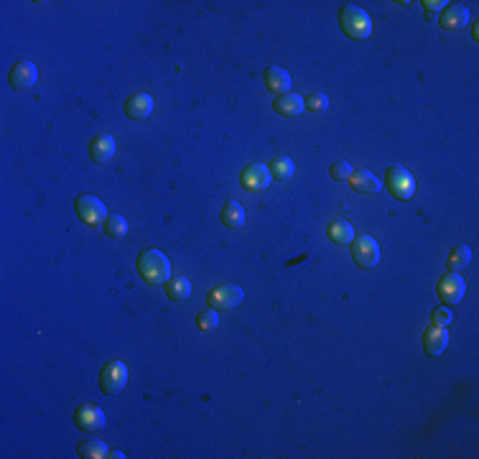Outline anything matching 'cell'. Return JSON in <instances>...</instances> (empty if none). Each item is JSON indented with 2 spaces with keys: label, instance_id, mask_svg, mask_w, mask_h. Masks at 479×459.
<instances>
[{
  "label": "cell",
  "instance_id": "6da1fadb",
  "mask_svg": "<svg viewBox=\"0 0 479 459\" xmlns=\"http://www.w3.org/2000/svg\"><path fill=\"white\" fill-rule=\"evenodd\" d=\"M138 275H141L143 281L148 283V286H161L171 278V263L169 258L163 256L161 250H143L141 256H138Z\"/></svg>",
  "mask_w": 479,
  "mask_h": 459
},
{
  "label": "cell",
  "instance_id": "7a4b0ae2",
  "mask_svg": "<svg viewBox=\"0 0 479 459\" xmlns=\"http://www.w3.org/2000/svg\"><path fill=\"white\" fill-rule=\"evenodd\" d=\"M339 26H342V31L347 36H352L357 41L367 39L369 33H372V20H369V16L365 13L362 8L357 6H344L339 11Z\"/></svg>",
  "mask_w": 479,
  "mask_h": 459
},
{
  "label": "cell",
  "instance_id": "3957f363",
  "mask_svg": "<svg viewBox=\"0 0 479 459\" xmlns=\"http://www.w3.org/2000/svg\"><path fill=\"white\" fill-rule=\"evenodd\" d=\"M128 383V365L120 360H112L102 367V373H100V388H102L105 395H115L120 393Z\"/></svg>",
  "mask_w": 479,
  "mask_h": 459
},
{
  "label": "cell",
  "instance_id": "277c9868",
  "mask_svg": "<svg viewBox=\"0 0 479 459\" xmlns=\"http://www.w3.org/2000/svg\"><path fill=\"white\" fill-rule=\"evenodd\" d=\"M385 186H388L395 199H410L415 191L413 177H410V171L403 169V166H390L388 174H385Z\"/></svg>",
  "mask_w": 479,
  "mask_h": 459
},
{
  "label": "cell",
  "instance_id": "5b68a950",
  "mask_svg": "<svg viewBox=\"0 0 479 459\" xmlns=\"http://www.w3.org/2000/svg\"><path fill=\"white\" fill-rule=\"evenodd\" d=\"M74 424H77L79 431L97 434L105 429V411L97 403H82V406L74 411Z\"/></svg>",
  "mask_w": 479,
  "mask_h": 459
},
{
  "label": "cell",
  "instance_id": "8992f818",
  "mask_svg": "<svg viewBox=\"0 0 479 459\" xmlns=\"http://www.w3.org/2000/svg\"><path fill=\"white\" fill-rule=\"evenodd\" d=\"M352 258H355L357 266L362 268H372L380 261V245L375 243V237L362 235L352 240Z\"/></svg>",
  "mask_w": 479,
  "mask_h": 459
},
{
  "label": "cell",
  "instance_id": "52a82bcc",
  "mask_svg": "<svg viewBox=\"0 0 479 459\" xmlns=\"http://www.w3.org/2000/svg\"><path fill=\"white\" fill-rule=\"evenodd\" d=\"M74 210H77L79 220L87 222V225H100V222L107 220V210H105V204L100 202L97 197H92V194H82V197H77Z\"/></svg>",
  "mask_w": 479,
  "mask_h": 459
},
{
  "label": "cell",
  "instance_id": "ba28073f",
  "mask_svg": "<svg viewBox=\"0 0 479 459\" xmlns=\"http://www.w3.org/2000/svg\"><path fill=\"white\" fill-rule=\"evenodd\" d=\"M245 291L240 286H217V289L209 291V309L214 311H225V309H235L240 302H242Z\"/></svg>",
  "mask_w": 479,
  "mask_h": 459
},
{
  "label": "cell",
  "instance_id": "9c48e42d",
  "mask_svg": "<svg viewBox=\"0 0 479 459\" xmlns=\"http://www.w3.org/2000/svg\"><path fill=\"white\" fill-rule=\"evenodd\" d=\"M464 291H466V283L464 278H461L459 273H447V275H441V281H439V296H441V302L444 304H459L461 299H464Z\"/></svg>",
  "mask_w": 479,
  "mask_h": 459
},
{
  "label": "cell",
  "instance_id": "30bf717a",
  "mask_svg": "<svg viewBox=\"0 0 479 459\" xmlns=\"http://www.w3.org/2000/svg\"><path fill=\"white\" fill-rule=\"evenodd\" d=\"M8 79H11V87H16V90H31L39 82V66L33 61H16Z\"/></svg>",
  "mask_w": 479,
  "mask_h": 459
},
{
  "label": "cell",
  "instance_id": "8fae6325",
  "mask_svg": "<svg viewBox=\"0 0 479 459\" xmlns=\"http://www.w3.org/2000/svg\"><path fill=\"white\" fill-rule=\"evenodd\" d=\"M240 181H242V186L250 191H263L271 186L273 177H271V169L263 164H253V166H247L242 174H240Z\"/></svg>",
  "mask_w": 479,
  "mask_h": 459
},
{
  "label": "cell",
  "instance_id": "7c38bea8",
  "mask_svg": "<svg viewBox=\"0 0 479 459\" xmlns=\"http://www.w3.org/2000/svg\"><path fill=\"white\" fill-rule=\"evenodd\" d=\"M449 347V332L447 327H428L423 335V350L428 357H441Z\"/></svg>",
  "mask_w": 479,
  "mask_h": 459
},
{
  "label": "cell",
  "instance_id": "4fadbf2b",
  "mask_svg": "<svg viewBox=\"0 0 479 459\" xmlns=\"http://www.w3.org/2000/svg\"><path fill=\"white\" fill-rule=\"evenodd\" d=\"M115 138L107 136V133H97L90 143V156L95 164H105V161H110L115 156Z\"/></svg>",
  "mask_w": 479,
  "mask_h": 459
},
{
  "label": "cell",
  "instance_id": "5bb4252c",
  "mask_svg": "<svg viewBox=\"0 0 479 459\" xmlns=\"http://www.w3.org/2000/svg\"><path fill=\"white\" fill-rule=\"evenodd\" d=\"M150 112H153V97L146 95V92H138V95H130L125 100V115L133 120H143L148 118Z\"/></svg>",
  "mask_w": 479,
  "mask_h": 459
},
{
  "label": "cell",
  "instance_id": "9a60e30c",
  "mask_svg": "<svg viewBox=\"0 0 479 459\" xmlns=\"http://www.w3.org/2000/svg\"><path fill=\"white\" fill-rule=\"evenodd\" d=\"M350 184H352V189L360 191V194H377V191L382 189V181L375 177V174H372V171H367V169L352 171Z\"/></svg>",
  "mask_w": 479,
  "mask_h": 459
},
{
  "label": "cell",
  "instance_id": "2e32d148",
  "mask_svg": "<svg viewBox=\"0 0 479 459\" xmlns=\"http://www.w3.org/2000/svg\"><path fill=\"white\" fill-rule=\"evenodd\" d=\"M273 110L278 115H285V118H296L306 110V100H301V95H293V92H285L280 95L276 102H273Z\"/></svg>",
  "mask_w": 479,
  "mask_h": 459
},
{
  "label": "cell",
  "instance_id": "e0dca14e",
  "mask_svg": "<svg viewBox=\"0 0 479 459\" xmlns=\"http://www.w3.org/2000/svg\"><path fill=\"white\" fill-rule=\"evenodd\" d=\"M266 85H268V90L278 92V95H285V92L291 90V74L285 72L283 66H268Z\"/></svg>",
  "mask_w": 479,
  "mask_h": 459
},
{
  "label": "cell",
  "instance_id": "ac0fdd59",
  "mask_svg": "<svg viewBox=\"0 0 479 459\" xmlns=\"http://www.w3.org/2000/svg\"><path fill=\"white\" fill-rule=\"evenodd\" d=\"M466 20H469V11L464 6H449L441 16V26L449 28V31H456V28L466 26Z\"/></svg>",
  "mask_w": 479,
  "mask_h": 459
},
{
  "label": "cell",
  "instance_id": "d6986e66",
  "mask_svg": "<svg viewBox=\"0 0 479 459\" xmlns=\"http://www.w3.org/2000/svg\"><path fill=\"white\" fill-rule=\"evenodd\" d=\"M329 237L337 245H350L352 240H355V227H352L347 220L337 217V220H331V225H329Z\"/></svg>",
  "mask_w": 479,
  "mask_h": 459
},
{
  "label": "cell",
  "instance_id": "ffe728a7",
  "mask_svg": "<svg viewBox=\"0 0 479 459\" xmlns=\"http://www.w3.org/2000/svg\"><path fill=\"white\" fill-rule=\"evenodd\" d=\"M222 222H225L230 230L242 227V225H245V210H242V204L230 199V202L225 204V210H222Z\"/></svg>",
  "mask_w": 479,
  "mask_h": 459
},
{
  "label": "cell",
  "instance_id": "44dd1931",
  "mask_svg": "<svg viewBox=\"0 0 479 459\" xmlns=\"http://www.w3.org/2000/svg\"><path fill=\"white\" fill-rule=\"evenodd\" d=\"M166 294H169L171 302H187L191 296V283L184 275H176V278H169L166 281Z\"/></svg>",
  "mask_w": 479,
  "mask_h": 459
},
{
  "label": "cell",
  "instance_id": "7402d4cb",
  "mask_svg": "<svg viewBox=\"0 0 479 459\" xmlns=\"http://www.w3.org/2000/svg\"><path fill=\"white\" fill-rule=\"evenodd\" d=\"M271 177L273 179H280V181H288V179L293 177V171H296V166H293V161L288 156H276L271 161Z\"/></svg>",
  "mask_w": 479,
  "mask_h": 459
},
{
  "label": "cell",
  "instance_id": "603a6c76",
  "mask_svg": "<svg viewBox=\"0 0 479 459\" xmlns=\"http://www.w3.org/2000/svg\"><path fill=\"white\" fill-rule=\"evenodd\" d=\"M469 261H472V250L466 248V245H456V248L451 250V256H449V270H451V273L464 270L466 266H469Z\"/></svg>",
  "mask_w": 479,
  "mask_h": 459
},
{
  "label": "cell",
  "instance_id": "cb8c5ba5",
  "mask_svg": "<svg viewBox=\"0 0 479 459\" xmlns=\"http://www.w3.org/2000/svg\"><path fill=\"white\" fill-rule=\"evenodd\" d=\"M79 457L85 459H105L107 457V446L100 439H85L79 444Z\"/></svg>",
  "mask_w": 479,
  "mask_h": 459
},
{
  "label": "cell",
  "instance_id": "d4e9b609",
  "mask_svg": "<svg viewBox=\"0 0 479 459\" xmlns=\"http://www.w3.org/2000/svg\"><path fill=\"white\" fill-rule=\"evenodd\" d=\"M105 232L110 237H125V232H128V222H125L123 215H107V220H105Z\"/></svg>",
  "mask_w": 479,
  "mask_h": 459
},
{
  "label": "cell",
  "instance_id": "484cf974",
  "mask_svg": "<svg viewBox=\"0 0 479 459\" xmlns=\"http://www.w3.org/2000/svg\"><path fill=\"white\" fill-rule=\"evenodd\" d=\"M196 324H199L201 332H214L217 329V324H220V314L217 311H201L199 316H196Z\"/></svg>",
  "mask_w": 479,
  "mask_h": 459
},
{
  "label": "cell",
  "instance_id": "4316f807",
  "mask_svg": "<svg viewBox=\"0 0 479 459\" xmlns=\"http://www.w3.org/2000/svg\"><path fill=\"white\" fill-rule=\"evenodd\" d=\"M306 110L326 112V110H329V97H326V95H321V92H314V95L306 100Z\"/></svg>",
  "mask_w": 479,
  "mask_h": 459
},
{
  "label": "cell",
  "instance_id": "83f0119b",
  "mask_svg": "<svg viewBox=\"0 0 479 459\" xmlns=\"http://www.w3.org/2000/svg\"><path fill=\"white\" fill-rule=\"evenodd\" d=\"M352 177V166L347 161H337V164L331 166V179H337V181H344V179Z\"/></svg>",
  "mask_w": 479,
  "mask_h": 459
},
{
  "label": "cell",
  "instance_id": "f1b7e54d",
  "mask_svg": "<svg viewBox=\"0 0 479 459\" xmlns=\"http://www.w3.org/2000/svg\"><path fill=\"white\" fill-rule=\"evenodd\" d=\"M431 321H434V327H447V324H451V311H449L447 306L434 309V316H431Z\"/></svg>",
  "mask_w": 479,
  "mask_h": 459
},
{
  "label": "cell",
  "instance_id": "f546056e",
  "mask_svg": "<svg viewBox=\"0 0 479 459\" xmlns=\"http://www.w3.org/2000/svg\"><path fill=\"white\" fill-rule=\"evenodd\" d=\"M423 6H426L428 11H431V13H434V11H439V8H444V6H447V3H439V0H431V3H423Z\"/></svg>",
  "mask_w": 479,
  "mask_h": 459
}]
</instances>
